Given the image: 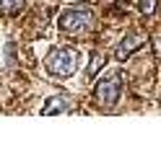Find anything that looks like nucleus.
<instances>
[{"label": "nucleus", "instance_id": "6e6552de", "mask_svg": "<svg viewBox=\"0 0 161 155\" xmlns=\"http://www.w3.org/2000/svg\"><path fill=\"white\" fill-rule=\"evenodd\" d=\"M156 3H158V0H140V13H143V16H151V13H153V10H156Z\"/></svg>", "mask_w": 161, "mask_h": 155}, {"label": "nucleus", "instance_id": "1a4fd4ad", "mask_svg": "<svg viewBox=\"0 0 161 155\" xmlns=\"http://www.w3.org/2000/svg\"><path fill=\"white\" fill-rule=\"evenodd\" d=\"M13 59H16V47H13V41H8L5 44V67H13Z\"/></svg>", "mask_w": 161, "mask_h": 155}, {"label": "nucleus", "instance_id": "39448f33", "mask_svg": "<svg viewBox=\"0 0 161 155\" xmlns=\"http://www.w3.org/2000/svg\"><path fill=\"white\" fill-rule=\"evenodd\" d=\"M140 41H143V39H140L138 34H127V36L117 44L114 57H117V59H127L130 54H133V49H138V47H140Z\"/></svg>", "mask_w": 161, "mask_h": 155}, {"label": "nucleus", "instance_id": "20e7f679", "mask_svg": "<svg viewBox=\"0 0 161 155\" xmlns=\"http://www.w3.org/2000/svg\"><path fill=\"white\" fill-rule=\"evenodd\" d=\"M73 109V103H70L68 96H52L44 106H42V116H52V114H68Z\"/></svg>", "mask_w": 161, "mask_h": 155}, {"label": "nucleus", "instance_id": "7ed1b4c3", "mask_svg": "<svg viewBox=\"0 0 161 155\" xmlns=\"http://www.w3.org/2000/svg\"><path fill=\"white\" fill-rule=\"evenodd\" d=\"M119 96H122V75L119 72H109V75H104L96 83V101L102 106L112 109L119 101Z\"/></svg>", "mask_w": 161, "mask_h": 155}, {"label": "nucleus", "instance_id": "f257e3e1", "mask_svg": "<svg viewBox=\"0 0 161 155\" xmlns=\"http://www.w3.org/2000/svg\"><path fill=\"white\" fill-rule=\"evenodd\" d=\"M57 26H60L63 34H70V36L86 34V31H91V26H94V8L91 5H73V8H68V10H63Z\"/></svg>", "mask_w": 161, "mask_h": 155}, {"label": "nucleus", "instance_id": "0eeeda50", "mask_svg": "<svg viewBox=\"0 0 161 155\" xmlns=\"http://www.w3.org/2000/svg\"><path fill=\"white\" fill-rule=\"evenodd\" d=\"M21 8H24V0H3V10L8 16H16Z\"/></svg>", "mask_w": 161, "mask_h": 155}, {"label": "nucleus", "instance_id": "423d86ee", "mask_svg": "<svg viewBox=\"0 0 161 155\" xmlns=\"http://www.w3.org/2000/svg\"><path fill=\"white\" fill-rule=\"evenodd\" d=\"M104 62H107V54H104V52H94L91 65H88V70H86V78H88V80L96 78V72H99V67H104Z\"/></svg>", "mask_w": 161, "mask_h": 155}, {"label": "nucleus", "instance_id": "f03ea898", "mask_svg": "<svg viewBox=\"0 0 161 155\" xmlns=\"http://www.w3.org/2000/svg\"><path fill=\"white\" fill-rule=\"evenodd\" d=\"M44 67H47V72L52 78H70L73 72L78 70V52L75 49H70V47H57V49H52L47 54V59H44Z\"/></svg>", "mask_w": 161, "mask_h": 155}]
</instances>
